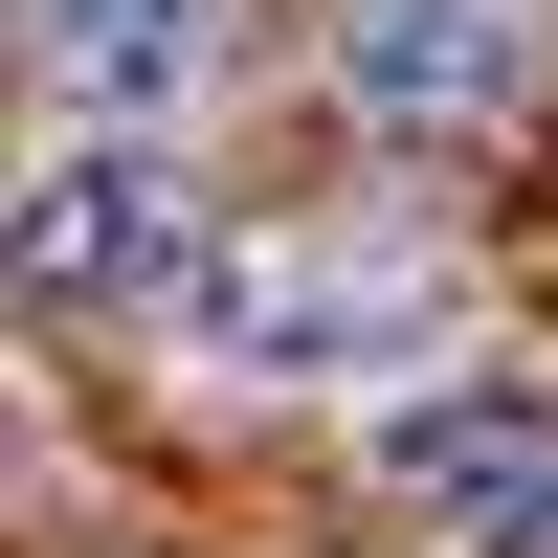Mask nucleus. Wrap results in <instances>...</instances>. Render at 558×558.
<instances>
[{
  "mask_svg": "<svg viewBox=\"0 0 558 558\" xmlns=\"http://www.w3.org/2000/svg\"><path fill=\"white\" fill-rule=\"evenodd\" d=\"M202 45H223V0H23L45 112H134V134H157L179 89H202Z\"/></svg>",
  "mask_w": 558,
  "mask_h": 558,
  "instance_id": "nucleus-5",
  "label": "nucleus"
},
{
  "mask_svg": "<svg viewBox=\"0 0 558 558\" xmlns=\"http://www.w3.org/2000/svg\"><path fill=\"white\" fill-rule=\"evenodd\" d=\"M492 558H558V492H536V514H514V536H492Z\"/></svg>",
  "mask_w": 558,
  "mask_h": 558,
  "instance_id": "nucleus-6",
  "label": "nucleus"
},
{
  "mask_svg": "<svg viewBox=\"0 0 558 558\" xmlns=\"http://www.w3.org/2000/svg\"><path fill=\"white\" fill-rule=\"evenodd\" d=\"M202 357L223 380H402V357H447V313H470V268H447V223H246V246L202 268Z\"/></svg>",
  "mask_w": 558,
  "mask_h": 558,
  "instance_id": "nucleus-1",
  "label": "nucleus"
},
{
  "mask_svg": "<svg viewBox=\"0 0 558 558\" xmlns=\"http://www.w3.org/2000/svg\"><path fill=\"white\" fill-rule=\"evenodd\" d=\"M380 492H402V514L514 536L536 492H558V402H536V380H447V402H402V425H380Z\"/></svg>",
  "mask_w": 558,
  "mask_h": 558,
  "instance_id": "nucleus-4",
  "label": "nucleus"
},
{
  "mask_svg": "<svg viewBox=\"0 0 558 558\" xmlns=\"http://www.w3.org/2000/svg\"><path fill=\"white\" fill-rule=\"evenodd\" d=\"M536 0H336V89L357 134H514L536 112Z\"/></svg>",
  "mask_w": 558,
  "mask_h": 558,
  "instance_id": "nucleus-3",
  "label": "nucleus"
},
{
  "mask_svg": "<svg viewBox=\"0 0 558 558\" xmlns=\"http://www.w3.org/2000/svg\"><path fill=\"white\" fill-rule=\"evenodd\" d=\"M23 291H45V313H157V291H179V179H157L134 112H68V134H45V179H23Z\"/></svg>",
  "mask_w": 558,
  "mask_h": 558,
  "instance_id": "nucleus-2",
  "label": "nucleus"
}]
</instances>
